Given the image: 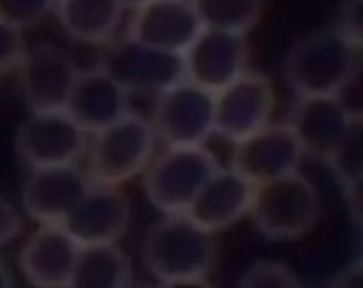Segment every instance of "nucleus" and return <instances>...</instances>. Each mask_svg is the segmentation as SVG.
<instances>
[{"label": "nucleus", "mask_w": 363, "mask_h": 288, "mask_svg": "<svg viewBox=\"0 0 363 288\" xmlns=\"http://www.w3.org/2000/svg\"><path fill=\"white\" fill-rule=\"evenodd\" d=\"M362 65V47L336 27L298 38L284 61V77L296 96L335 95Z\"/></svg>", "instance_id": "nucleus-3"}, {"label": "nucleus", "mask_w": 363, "mask_h": 288, "mask_svg": "<svg viewBox=\"0 0 363 288\" xmlns=\"http://www.w3.org/2000/svg\"><path fill=\"white\" fill-rule=\"evenodd\" d=\"M55 0H0V18L20 30L41 23Z\"/></svg>", "instance_id": "nucleus-25"}, {"label": "nucleus", "mask_w": 363, "mask_h": 288, "mask_svg": "<svg viewBox=\"0 0 363 288\" xmlns=\"http://www.w3.org/2000/svg\"><path fill=\"white\" fill-rule=\"evenodd\" d=\"M16 71L27 106L40 111L64 109L79 68L65 48L43 41L27 48Z\"/></svg>", "instance_id": "nucleus-11"}, {"label": "nucleus", "mask_w": 363, "mask_h": 288, "mask_svg": "<svg viewBox=\"0 0 363 288\" xmlns=\"http://www.w3.org/2000/svg\"><path fill=\"white\" fill-rule=\"evenodd\" d=\"M92 135L85 152V172L92 183L122 186L140 175L155 155L157 139L152 123L133 111Z\"/></svg>", "instance_id": "nucleus-4"}, {"label": "nucleus", "mask_w": 363, "mask_h": 288, "mask_svg": "<svg viewBox=\"0 0 363 288\" xmlns=\"http://www.w3.org/2000/svg\"><path fill=\"white\" fill-rule=\"evenodd\" d=\"M248 216L267 240H302L319 221V192L315 183L296 169L255 184Z\"/></svg>", "instance_id": "nucleus-2"}, {"label": "nucleus", "mask_w": 363, "mask_h": 288, "mask_svg": "<svg viewBox=\"0 0 363 288\" xmlns=\"http://www.w3.org/2000/svg\"><path fill=\"white\" fill-rule=\"evenodd\" d=\"M363 79L362 65L356 68L350 77L336 91L335 96L349 115L350 119H363Z\"/></svg>", "instance_id": "nucleus-27"}, {"label": "nucleus", "mask_w": 363, "mask_h": 288, "mask_svg": "<svg viewBox=\"0 0 363 288\" xmlns=\"http://www.w3.org/2000/svg\"><path fill=\"white\" fill-rule=\"evenodd\" d=\"M326 163L343 189L363 183V119H352Z\"/></svg>", "instance_id": "nucleus-23"}, {"label": "nucleus", "mask_w": 363, "mask_h": 288, "mask_svg": "<svg viewBox=\"0 0 363 288\" xmlns=\"http://www.w3.org/2000/svg\"><path fill=\"white\" fill-rule=\"evenodd\" d=\"M237 285L241 288H299L303 284L296 270L286 261L257 258L241 272Z\"/></svg>", "instance_id": "nucleus-24"}, {"label": "nucleus", "mask_w": 363, "mask_h": 288, "mask_svg": "<svg viewBox=\"0 0 363 288\" xmlns=\"http://www.w3.org/2000/svg\"><path fill=\"white\" fill-rule=\"evenodd\" d=\"M23 230V218L18 210L0 197V245L14 240Z\"/></svg>", "instance_id": "nucleus-29"}, {"label": "nucleus", "mask_w": 363, "mask_h": 288, "mask_svg": "<svg viewBox=\"0 0 363 288\" xmlns=\"http://www.w3.org/2000/svg\"><path fill=\"white\" fill-rule=\"evenodd\" d=\"M221 167L204 145L166 146L153 155L143 173V190L163 214L184 213L207 179Z\"/></svg>", "instance_id": "nucleus-5"}, {"label": "nucleus", "mask_w": 363, "mask_h": 288, "mask_svg": "<svg viewBox=\"0 0 363 288\" xmlns=\"http://www.w3.org/2000/svg\"><path fill=\"white\" fill-rule=\"evenodd\" d=\"M143 1H146V0H122L125 7H136L138 4L143 3Z\"/></svg>", "instance_id": "nucleus-33"}, {"label": "nucleus", "mask_w": 363, "mask_h": 288, "mask_svg": "<svg viewBox=\"0 0 363 288\" xmlns=\"http://www.w3.org/2000/svg\"><path fill=\"white\" fill-rule=\"evenodd\" d=\"M142 260L160 285H204L214 264L213 234L184 213L164 214L147 228Z\"/></svg>", "instance_id": "nucleus-1"}, {"label": "nucleus", "mask_w": 363, "mask_h": 288, "mask_svg": "<svg viewBox=\"0 0 363 288\" xmlns=\"http://www.w3.org/2000/svg\"><path fill=\"white\" fill-rule=\"evenodd\" d=\"M58 21L74 40L89 45H106L122 21V0H55Z\"/></svg>", "instance_id": "nucleus-20"}, {"label": "nucleus", "mask_w": 363, "mask_h": 288, "mask_svg": "<svg viewBox=\"0 0 363 288\" xmlns=\"http://www.w3.org/2000/svg\"><path fill=\"white\" fill-rule=\"evenodd\" d=\"M363 0H343L336 28L353 44H363Z\"/></svg>", "instance_id": "nucleus-28"}, {"label": "nucleus", "mask_w": 363, "mask_h": 288, "mask_svg": "<svg viewBox=\"0 0 363 288\" xmlns=\"http://www.w3.org/2000/svg\"><path fill=\"white\" fill-rule=\"evenodd\" d=\"M132 284V260L119 243L79 245L72 288H128Z\"/></svg>", "instance_id": "nucleus-21"}, {"label": "nucleus", "mask_w": 363, "mask_h": 288, "mask_svg": "<svg viewBox=\"0 0 363 288\" xmlns=\"http://www.w3.org/2000/svg\"><path fill=\"white\" fill-rule=\"evenodd\" d=\"M86 135L65 109L30 111L17 128L16 149L30 169L72 165L86 152Z\"/></svg>", "instance_id": "nucleus-7"}, {"label": "nucleus", "mask_w": 363, "mask_h": 288, "mask_svg": "<svg viewBox=\"0 0 363 288\" xmlns=\"http://www.w3.org/2000/svg\"><path fill=\"white\" fill-rule=\"evenodd\" d=\"M128 21L125 38L183 55L204 28L193 0H146Z\"/></svg>", "instance_id": "nucleus-9"}, {"label": "nucleus", "mask_w": 363, "mask_h": 288, "mask_svg": "<svg viewBox=\"0 0 363 288\" xmlns=\"http://www.w3.org/2000/svg\"><path fill=\"white\" fill-rule=\"evenodd\" d=\"M92 184L77 163L34 167L23 184L21 203L38 224H61Z\"/></svg>", "instance_id": "nucleus-15"}, {"label": "nucleus", "mask_w": 363, "mask_h": 288, "mask_svg": "<svg viewBox=\"0 0 363 288\" xmlns=\"http://www.w3.org/2000/svg\"><path fill=\"white\" fill-rule=\"evenodd\" d=\"M105 47L99 65L128 92H156L186 78L183 55L153 50L128 38L112 40Z\"/></svg>", "instance_id": "nucleus-10"}, {"label": "nucleus", "mask_w": 363, "mask_h": 288, "mask_svg": "<svg viewBox=\"0 0 363 288\" xmlns=\"http://www.w3.org/2000/svg\"><path fill=\"white\" fill-rule=\"evenodd\" d=\"M275 105L271 78L247 70L214 94L213 132L234 143L268 125Z\"/></svg>", "instance_id": "nucleus-8"}, {"label": "nucleus", "mask_w": 363, "mask_h": 288, "mask_svg": "<svg viewBox=\"0 0 363 288\" xmlns=\"http://www.w3.org/2000/svg\"><path fill=\"white\" fill-rule=\"evenodd\" d=\"M27 48L23 30L0 18V75L17 70Z\"/></svg>", "instance_id": "nucleus-26"}, {"label": "nucleus", "mask_w": 363, "mask_h": 288, "mask_svg": "<svg viewBox=\"0 0 363 288\" xmlns=\"http://www.w3.org/2000/svg\"><path fill=\"white\" fill-rule=\"evenodd\" d=\"M186 79L216 94L247 71V34L204 27L183 54Z\"/></svg>", "instance_id": "nucleus-12"}, {"label": "nucleus", "mask_w": 363, "mask_h": 288, "mask_svg": "<svg viewBox=\"0 0 363 288\" xmlns=\"http://www.w3.org/2000/svg\"><path fill=\"white\" fill-rule=\"evenodd\" d=\"M333 288H360L363 285V261L354 260L339 270L326 282Z\"/></svg>", "instance_id": "nucleus-30"}, {"label": "nucleus", "mask_w": 363, "mask_h": 288, "mask_svg": "<svg viewBox=\"0 0 363 288\" xmlns=\"http://www.w3.org/2000/svg\"><path fill=\"white\" fill-rule=\"evenodd\" d=\"M150 123L164 146L204 145L213 132L214 94L182 79L156 94Z\"/></svg>", "instance_id": "nucleus-6"}, {"label": "nucleus", "mask_w": 363, "mask_h": 288, "mask_svg": "<svg viewBox=\"0 0 363 288\" xmlns=\"http://www.w3.org/2000/svg\"><path fill=\"white\" fill-rule=\"evenodd\" d=\"M302 156V146L291 125L269 122L234 142L228 167L258 184L296 170Z\"/></svg>", "instance_id": "nucleus-13"}, {"label": "nucleus", "mask_w": 363, "mask_h": 288, "mask_svg": "<svg viewBox=\"0 0 363 288\" xmlns=\"http://www.w3.org/2000/svg\"><path fill=\"white\" fill-rule=\"evenodd\" d=\"M204 27L248 34L262 17L264 0H193Z\"/></svg>", "instance_id": "nucleus-22"}, {"label": "nucleus", "mask_w": 363, "mask_h": 288, "mask_svg": "<svg viewBox=\"0 0 363 288\" xmlns=\"http://www.w3.org/2000/svg\"><path fill=\"white\" fill-rule=\"evenodd\" d=\"M132 203L122 186L94 183L61 223L79 245L119 243L130 227Z\"/></svg>", "instance_id": "nucleus-14"}, {"label": "nucleus", "mask_w": 363, "mask_h": 288, "mask_svg": "<svg viewBox=\"0 0 363 288\" xmlns=\"http://www.w3.org/2000/svg\"><path fill=\"white\" fill-rule=\"evenodd\" d=\"M352 119L335 95L298 96L289 125L294 129L303 155L326 163L345 136Z\"/></svg>", "instance_id": "nucleus-19"}, {"label": "nucleus", "mask_w": 363, "mask_h": 288, "mask_svg": "<svg viewBox=\"0 0 363 288\" xmlns=\"http://www.w3.org/2000/svg\"><path fill=\"white\" fill-rule=\"evenodd\" d=\"M64 109L86 133H95L130 111L129 92L101 65L79 70Z\"/></svg>", "instance_id": "nucleus-18"}, {"label": "nucleus", "mask_w": 363, "mask_h": 288, "mask_svg": "<svg viewBox=\"0 0 363 288\" xmlns=\"http://www.w3.org/2000/svg\"><path fill=\"white\" fill-rule=\"evenodd\" d=\"M13 285V275L7 267V262L0 254V288H7Z\"/></svg>", "instance_id": "nucleus-32"}, {"label": "nucleus", "mask_w": 363, "mask_h": 288, "mask_svg": "<svg viewBox=\"0 0 363 288\" xmlns=\"http://www.w3.org/2000/svg\"><path fill=\"white\" fill-rule=\"evenodd\" d=\"M254 189L252 182L221 166L201 186L184 214L210 234L224 231L248 216Z\"/></svg>", "instance_id": "nucleus-17"}, {"label": "nucleus", "mask_w": 363, "mask_h": 288, "mask_svg": "<svg viewBox=\"0 0 363 288\" xmlns=\"http://www.w3.org/2000/svg\"><path fill=\"white\" fill-rule=\"evenodd\" d=\"M79 244L62 224L41 223L18 253L24 279L40 288L71 287Z\"/></svg>", "instance_id": "nucleus-16"}, {"label": "nucleus", "mask_w": 363, "mask_h": 288, "mask_svg": "<svg viewBox=\"0 0 363 288\" xmlns=\"http://www.w3.org/2000/svg\"><path fill=\"white\" fill-rule=\"evenodd\" d=\"M343 192H345V196H346L347 209L350 211V218L357 226H360L362 224V217H363V213H362V184L345 187Z\"/></svg>", "instance_id": "nucleus-31"}]
</instances>
